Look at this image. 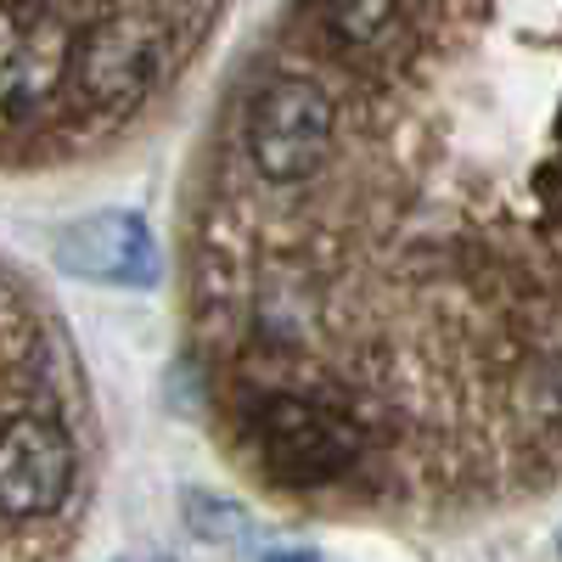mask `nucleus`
Instances as JSON below:
<instances>
[{
    "label": "nucleus",
    "instance_id": "nucleus-9",
    "mask_svg": "<svg viewBox=\"0 0 562 562\" xmlns=\"http://www.w3.org/2000/svg\"><path fill=\"white\" fill-rule=\"evenodd\" d=\"M259 562H326V557L304 546H276V551H259Z\"/></svg>",
    "mask_w": 562,
    "mask_h": 562
},
{
    "label": "nucleus",
    "instance_id": "nucleus-1",
    "mask_svg": "<svg viewBox=\"0 0 562 562\" xmlns=\"http://www.w3.org/2000/svg\"><path fill=\"white\" fill-rule=\"evenodd\" d=\"M333 97L299 74H276L248 108V158L270 186H299L321 169L326 147H333Z\"/></svg>",
    "mask_w": 562,
    "mask_h": 562
},
{
    "label": "nucleus",
    "instance_id": "nucleus-4",
    "mask_svg": "<svg viewBox=\"0 0 562 562\" xmlns=\"http://www.w3.org/2000/svg\"><path fill=\"white\" fill-rule=\"evenodd\" d=\"M74 490V439L57 416L12 411L0 439V512L7 524L52 518Z\"/></svg>",
    "mask_w": 562,
    "mask_h": 562
},
{
    "label": "nucleus",
    "instance_id": "nucleus-6",
    "mask_svg": "<svg viewBox=\"0 0 562 562\" xmlns=\"http://www.w3.org/2000/svg\"><path fill=\"white\" fill-rule=\"evenodd\" d=\"M74 68H79V85H85L97 102H124V97H135V90L147 85V74H153V45L140 40V29H135L130 18H113V23L90 29V34L79 40Z\"/></svg>",
    "mask_w": 562,
    "mask_h": 562
},
{
    "label": "nucleus",
    "instance_id": "nucleus-7",
    "mask_svg": "<svg viewBox=\"0 0 562 562\" xmlns=\"http://www.w3.org/2000/svg\"><path fill=\"white\" fill-rule=\"evenodd\" d=\"M180 506H186V529H192L198 540L225 546V551L254 546V518H248L237 501H220V495H209V490H186Z\"/></svg>",
    "mask_w": 562,
    "mask_h": 562
},
{
    "label": "nucleus",
    "instance_id": "nucleus-10",
    "mask_svg": "<svg viewBox=\"0 0 562 562\" xmlns=\"http://www.w3.org/2000/svg\"><path fill=\"white\" fill-rule=\"evenodd\" d=\"M119 562H169V557H153V551H147V557H119Z\"/></svg>",
    "mask_w": 562,
    "mask_h": 562
},
{
    "label": "nucleus",
    "instance_id": "nucleus-3",
    "mask_svg": "<svg viewBox=\"0 0 562 562\" xmlns=\"http://www.w3.org/2000/svg\"><path fill=\"white\" fill-rule=\"evenodd\" d=\"M52 259L74 281H102V288H135V293L158 288L164 276L153 225L135 209H97L85 220H68L52 243Z\"/></svg>",
    "mask_w": 562,
    "mask_h": 562
},
{
    "label": "nucleus",
    "instance_id": "nucleus-8",
    "mask_svg": "<svg viewBox=\"0 0 562 562\" xmlns=\"http://www.w3.org/2000/svg\"><path fill=\"white\" fill-rule=\"evenodd\" d=\"M394 7L400 0H321V18H326V29L338 34V45L366 52V45H378L389 34Z\"/></svg>",
    "mask_w": 562,
    "mask_h": 562
},
{
    "label": "nucleus",
    "instance_id": "nucleus-2",
    "mask_svg": "<svg viewBox=\"0 0 562 562\" xmlns=\"http://www.w3.org/2000/svg\"><path fill=\"white\" fill-rule=\"evenodd\" d=\"M248 439L265 461V473L281 484H326L360 456L349 422L299 394H265L248 411Z\"/></svg>",
    "mask_w": 562,
    "mask_h": 562
},
{
    "label": "nucleus",
    "instance_id": "nucleus-11",
    "mask_svg": "<svg viewBox=\"0 0 562 562\" xmlns=\"http://www.w3.org/2000/svg\"><path fill=\"white\" fill-rule=\"evenodd\" d=\"M557 557H562V535H557Z\"/></svg>",
    "mask_w": 562,
    "mask_h": 562
},
{
    "label": "nucleus",
    "instance_id": "nucleus-5",
    "mask_svg": "<svg viewBox=\"0 0 562 562\" xmlns=\"http://www.w3.org/2000/svg\"><path fill=\"white\" fill-rule=\"evenodd\" d=\"M7 108L12 119H23L29 108H40L57 90V79L74 68V34L63 29V18H52L45 7H29V0H12L7 7Z\"/></svg>",
    "mask_w": 562,
    "mask_h": 562
}]
</instances>
